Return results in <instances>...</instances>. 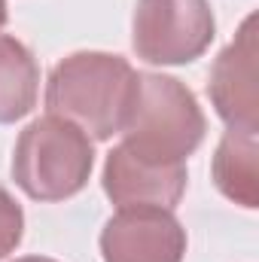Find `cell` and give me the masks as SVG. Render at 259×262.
<instances>
[{
    "label": "cell",
    "mask_w": 259,
    "mask_h": 262,
    "mask_svg": "<svg viewBox=\"0 0 259 262\" xmlns=\"http://www.w3.org/2000/svg\"><path fill=\"white\" fill-rule=\"evenodd\" d=\"M95 168L89 134L55 113L34 119L18 134L12 180L34 201H64L85 189Z\"/></svg>",
    "instance_id": "3"
},
{
    "label": "cell",
    "mask_w": 259,
    "mask_h": 262,
    "mask_svg": "<svg viewBox=\"0 0 259 262\" xmlns=\"http://www.w3.org/2000/svg\"><path fill=\"white\" fill-rule=\"evenodd\" d=\"M217 34L207 0H137L131 46L146 64H192Z\"/></svg>",
    "instance_id": "4"
},
{
    "label": "cell",
    "mask_w": 259,
    "mask_h": 262,
    "mask_svg": "<svg viewBox=\"0 0 259 262\" xmlns=\"http://www.w3.org/2000/svg\"><path fill=\"white\" fill-rule=\"evenodd\" d=\"M37 89L40 67L34 52L21 40L0 34V125L25 119L37 107Z\"/></svg>",
    "instance_id": "9"
},
{
    "label": "cell",
    "mask_w": 259,
    "mask_h": 262,
    "mask_svg": "<svg viewBox=\"0 0 259 262\" xmlns=\"http://www.w3.org/2000/svg\"><path fill=\"white\" fill-rule=\"evenodd\" d=\"M256 55V15H247L235 40L217 55L210 67V82H207L210 104L229 128L259 131Z\"/></svg>",
    "instance_id": "6"
},
{
    "label": "cell",
    "mask_w": 259,
    "mask_h": 262,
    "mask_svg": "<svg viewBox=\"0 0 259 262\" xmlns=\"http://www.w3.org/2000/svg\"><path fill=\"white\" fill-rule=\"evenodd\" d=\"M6 25V0H0V28Z\"/></svg>",
    "instance_id": "12"
},
{
    "label": "cell",
    "mask_w": 259,
    "mask_h": 262,
    "mask_svg": "<svg viewBox=\"0 0 259 262\" xmlns=\"http://www.w3.org/2000/svg\"><path fill=\"white\" fill-rule=\"evenodd\" d=\"M207 119L195 95L174 76L137 73V98L122 128V146L159 165H186L201 146Z\"/></svg>",
    "instance_id": "2"
},
{
    "label": "cell",
    "mask_w": 259,
    "mask_h": 262,
    "mask_svg": "<svg viewBox=\"0 0 259 262\" xmlns=\"http://www.w3.org/2000/svg\"><path fill=\"white\" fill-rule=\"evenodd\" d=\"M259 131L229 128L213 152V183L223 195L247 210L259 204Z\"/></svg>",
    "instance_id": "8"
},
{
    "label": "cell",
    "mask_w": 259,
    "mask_h": 262,
    "mask_svg": "<svg viewBox=\"0 0 259 262\" xmlns=\"http://www.w3.org/2000/svg\"><path fill=\"white\" fill-rule=\"evenodd\" d=\"M25 235V213L21 204L0 186V259H6Z\"/></svg>",
    "instance_id": "10"
},
{
    "label": "cell",
    "mask_w": 259,
    "mask_h": 262,
    "mask_svg": "<svg viewBox=\"0 0 259 262\" xmlns=\"http://www.w3.org/2000/svg\"><path fill=\"white\" fill-rule=\"evenodd\" d=\"M134 98L137 70L110 52H73L52 67L46 82L49 113L70 119L95 140L122 134Z\"/></svg>",
    "instance_id": "1"
},
{
    "label": "cell",
    "mask_w": 259,
    "mask_h": 262,
    "mask_svg": "<svg viewBox=\"0 0 259 262\" xmlns=\"http://www.w3.org/2000/svg\"><path fill=\"white\" fill-rule=\"evenodd\" d=\"M15 262H55V259H49V256H21Z\"/></svg>",
    "instance_id": "11"
},
{
    "label": "cell",
    "mask_w": 259,
    "mask_h": 262,
    "mask_svg": "<svg viewBox=\"0 0 259 262\" xmlns=\"http://www.w3.org/2000/svg\"><path fill=\"white\" fill-rule=\"evenodd\" d=\"M104 262H183L186 229L168 207H119L101 232Z\"/></svg>",
    "instance_id": "5"
},
{
    "label": "cell",
    "mask_w": 259,
    "mask_h": 262,
    "mask_svg": "<svg viewBox=\"0 0 259 262\" xmlns=\"http://www.w3.org/2000/svg\"><path fill=\"white\" fill-rule=\"evenodd\" d=\"M104 192L116 207L153 204L174 210L186 192V165H159L134 156L128 146H113L104 162Z\"/></svg>",
    "instance_id": "7"
}]
</instances>
